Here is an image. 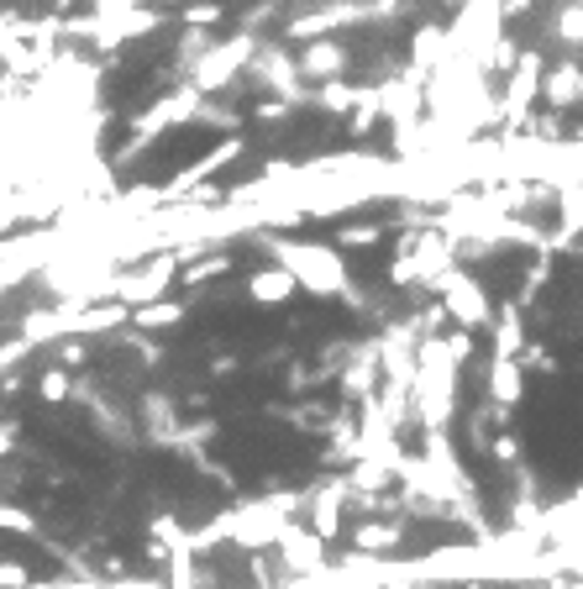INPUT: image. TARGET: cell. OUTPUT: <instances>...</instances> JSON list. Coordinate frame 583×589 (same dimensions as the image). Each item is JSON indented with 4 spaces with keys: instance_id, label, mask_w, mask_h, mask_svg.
<instances>
[{
    "instance_id": "1",
    "label": "cell",
    "mask_w": 583,
    "mask_h": 589,
    "mask_svg": "<svg viewBox=\"0 0 583 589\" xmlns=\"http://www.w3.org/2000/svg\"><path fill=\"white\" fill-rule=\"evenodd\" d=\"M284 264H290L294 279L305 274L316 290H326V285H331V290H342V268H337V259H331V253L321 259V248H284Z\"/></svg>"
},
{
    "instance_id": "2",
    "label": "cell",
    "mask_w": 583,
    "mask_h": 589,
    "mask_svg": "<svg viewBox=\"0 0 583 589\" xmlns=\"http://www.w3.org/2000/svg\"><path fill=\"white\" fill-rule=\"evenodd\" d=\"M447 305H452V316H458L463 326L489 322V300H484L478 285H467L463 274H452V279H447Z\"/></svg>"
},
{
    "instance_id": "3",
    "label": "cell",
    "mask_w": 583,
    "mask_h": 589,
    "mask_svg": "<svg viewBox=\"0 0 583 589\" xmlns=\"http://www.w3.org/2000/svg\"><path fill=\"white\" fill-rule=\"evenodd\" d=\"M294 285H300V279L279 264V268H263V274H253V285H247V290H253V300H263V305H279V300H290V294H294Z\"/></svg>"
},
{
    "instance_id": "4",
    "label": "cell",
    "mask_w": 583,
    "mask_h": 589,
    "mask_svg": "<svg viewBox=\"0 0 583 589\" xmlns=\"http://www.w3.org/2000/svg\"><path fill=\"white\" fill-rule=\"evenodd\" d=\"M169 274H174V264H169V259H158V264H147L137 279H126V285H121V294H126V300H143V305H147L153 294L169 285Z\"/></svg>"
},
{
    "instance_id": "5",
    "label": "cell",
    "mask_w": 583,
    "mask_h": 589,
    "mask_svg": "<svg viewBox=\"0 0 583 589\" xmlns=\"http://www.w3.org/2000/svg\"><path fill=\"white\" fill-rule=\"evenodd\" d=\"M242 59H247V43H232V48H227L221 59H210V63L201 69V85H205V89H216V85H221V80H227V74H232V69H236Z\"/></svg>"
},
{
    "instance_id": "6",
    "label": "cell",
    "mask_w": 583,
    "mask_h": 589,
    "mask_svg": "<svg viewBox=\"0 0 583 589\" xmlns=\"http://www.w3.org/2000/svg\"><path fill=\"white\" fill-rule=\"evenodd\" d=\"M547 95H552L557 106H562V100H573V95H583V74H579V69H557L552 85H547Z\"/></svg>"
},
{
    "instance_id": "7",
    "label": "cell",
    "mask_w": 583,
    "mask_h": 589,
    "mask_svg": "<svg viewBox=\"0 0 583 589\" xmlns=\"http://www.w3.org/2000/svg\"><path fill=\"white\" fill-rule=\"evenodd\" d=\"M495 395L510 406V400H521V369L515 363H499L495 369Z\"/></svg>"
},
{
    "instance_id": "8",
    "label": "cell",
    "mask_w": 583,
    "mask_h": 589,
    "mask_svg": "<svg viewBox=\"0 0 583 589\" xmlns=\"http://www.w3.org/2000/svg\"><path fill=\"white\" fill-rule=\"evenodd\" d=\"M536 74H542V63H536V59H521V74H515V89H510V100H515V106H525V100H531V89H536Z\"/></svg>"
},
{
    "instance_id": "9",
    "label": "cell",
    "mask_w": 583,
    "mask_h": 589,
    "mask_svg": "<svg viewBox=\"0 0 583 589\" xmlns=\"http://www.w3.org/2000/svg\"><path fill=\"white\" fill-rule=\"evenodd\" d=\"M179 316H184V305H143V311H137L143 326H169V322H179Z\"/></svg>"
},
{
    "instance_id": "10",
    "label": "cell",
    "mask_w": 583,
    "mask_h": 589,
    "mask_svg": "<svg viewBox=\"0 0 583 589\" xmlns=\"http://www.w3.org/2000/svg\"><path fill=\"white\" fill-rule=\"evenodd\" d=\"M311 69H316V74H331V69H337V63H342V53H337V48H331V43H321V48H311Z\"/></svg>"
},
{
    "instance_id": "11",
    "label": "cell",
    "mask_w": 583,
    "mask_h": 589,
    "mask_svg": "<svg viewBox=\"0 0 583 589\" xmlns=\"http://www.w3.org/2000/svg\"><path fill=\"white\" fill-rule=\"evenodd\" d=\"M316 531H321V537H331V531H337V505H331V501L316 505Z\"/></svg>"
},
{
    "instance_id": "12",
    "label": "cell",
    "mask_w": 583,
    "mask_h": 589,
    "mask_svg": "<svg viewBox=\"0 0 583 589\" xmlns=\"http://www.w3.org/2000/svg\"><path fill=\"white\" fill-rule=\"evenodd\" d=\"M562 37H583V5L562 11Z\"/></svg>"
},
{
    "instance_id": "13",
    "label": "cell",
    "mask_w": 583,
    "mask_h": 589,
    "mask_svg": "<svg viewBox=\"0 0 583 589\" xmlns=\"http://www.w3.org/2000/svg\"><path fill=\"white\" fill-rule=\"evenodd\" d=\"M374 237H379V227H348L342 242H374Z\"/></svg>"
},
{
    "instance_id": "14",
    "label": "cell",
    "mask_w": 583,
    "mask_h": 589,
    "mask_svg": "<svg viewBox=\"0 0 583 589\" xmlns=\"http://www.w3.org/2000/svg\"><path fill=\"white\" fill-rule=\"evenodd\" d=\"M221 16V5H190V22H216Z\"/></svg>"
},
{
    "instance_id": "15",
    "label": "cell",
    "mask_w": 583,
    "mask_h": 589,
    "mask_svg": "<svg viewBox=\"0 0 583 589\" xmlns=\"http://www.w3.org/2000/svg\"><path fill=\"white\" fill-rule=\"evenodd\" d=\"M42 389H48V395L59 400V395H63V389H69V384H63V374H48V384H42Z\"/></svg>"
}]
</instances>
